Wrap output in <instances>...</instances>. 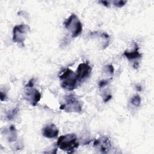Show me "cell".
Wrapping results in <instances>:
<instances>
[{"label": "cell", "instance_id": "d6986e66", "mask_svg": "<svg viewBox=\"0 0 154 154\" xmlns=\"http://www.w3.org/2000/svg\"><path fill=\"white\" fill-rule=\"evenodd\" d=\"M133 67L134 69H137L138 67V62H134Z\"/></svg>", "mask_w": 154, "mask_h": 154}, {"label": "cell", "instance_id": "30bf717a", "mask_svg": "<svg viewBox=\"0 0 154 154\" xmlns=\"http://www.w3.org/2000/svg\"><path fill=\"white\" fill-rule=\"evenodd\" d=\"M135 49H134V51L128 52L126 51L123 54L129 60L137 59L141 57V54L138 52V46L136 43L135 44Z\"/></svg>", "mask_w": 154, "mask_h": 154}, {"label": "cell", "instance_id": "4fadbf2b", "mask_svg": "<svg viewBox=\"0 0 154 154\" xmlns=\"http://www.w3.org/2000/svg\"><path fill=\"white\" fill-rule=\"evenodd\" d=\"M126 1H114L113 3H114V5L116 7H123V5H125L126 4Z\"/></svg>", "mask_w": 154, "mask_h": 154}, {"label": "cell", "instance_id": "5bb4252c", "mask_svg": "<svg viewBox=\"0 0 154 154\" xmlns=\"http://www.w3.org/2000/svg\"><path fill=\"white\" fill-rule=\"evenodd\" d=\"M109 82L108 80H106V79H103L101 80L99 82V87L100 88H102L103 87H105V85H106Z\"/></svg>", "mask_w": 154, "mask_h": 154}, {"label": "cell", "instance_id": "ac0fdd59", "mask_svg": "<svg viewBox=\"0 0 154 154\" xmlns=\"http://www.w3.org/2000/svg\"><path fill=\"white\" fill-rule=\"evenodd\" d=\"M100 3H102V4H103V5H104V6H106V7H108V1H100Z\"/></svg>", "mask_w": 154, "mask_h": 154}, {"label": "cell", "instance_id": "7c38bea8", "mask_svg": "<svg viewBox=\"0 0 154 154\" xmlns=\"http://www.w3.org/2000/svg\"><path fill=\"white\" fill-rule=\"evenodd\" d=\"M131 103L136 106H138L141 103V98L138 95H135L131 99Z\"/></svg>", "mask_w": 154, "mask_h": 154}, {"label": "cell", "instance_id": "52a82bcc", "mask_svg": "<svg viewBox=\"0 0 154 154\" xmlns=\"http://www.w3.org/2000/svg\"><path fill=\"white\" fill-rule=\"evenodd\" d=\"M93 146L100 150L102 153H108L111 148V143L109 140L106 137H102L99 139L95 140Z\"/></svg>", "mask_w": 154, "mask_h": 154}, {"label": "cell", "instance_id": "8992f818", "mask_svg": "<svg viewBox=\"0 0 154 154\" xmlns=\"http://www.w3.org/2000/svg\"><path fill=\"white\" fill-rule=\"evenodd\" d=\"M91 71V67L87 63H81L77 68L76 73L78 81H81L88 76Z\"/></svg>", "mask_w": 154, "mask_h": 154}, {"label": "cell", "instance_id": "8fae6325", "mask_svg": "<svg viewBox=\"0 0 154 154\" xmlns=\"http://www.w3.org/2000/svg\"><path fill=\"white\" fill-rule=\"evenodd\" d=\"M8 141L10 142L14 141L17 138V133L15 127L13 125H11L9 128V133H8Z\"/></svg>", "mask_w": 154, "mask_h": 154}, {"label": "cell", "instance_id": "2e32d148", "mask_svg": "<svg viewBox=\"0 0 154 154\" xmlns=\"http://www.w3.org/2000/svg\"><path fill=\"white\" fill-rule=\"evenodd\" d=\"M34 79H31L28 82V84L25 85L26 87H28V88H32L34 85Z\"/></svg>", "mask_w": 154, "mask_h": 154}, {"label": "cell", "instance_id": "7a4b0ae2", "mask_svg": "<svg viewBox=\"0 0 154 154\" xmlns=\"http://www.w3.org/2000/svg\"><path fill=\"white\" fill-rule=\"evenodd\" d=\"M61 87L69 90H72L76 87L78 81L76 73L69 69H67L60 76Z\"/></svg>", "mask_w": 154, "mask_h": 154}, {"label": "cell", "instance_id": "6da1fadb", "mask_svg": "<svg viewBox=\"0 0 154 154\" xmlns=\"http://www.w3.org/2000/svg\"><path fill=\"white\" fill-rule=\"evenodd\" d=\"M75 134H70L60 136L57 142L58 148L68 152H73L79 146V143L77 140Z\"/></svg>", "mask_w": 154, "mask_h": 154}, {"label": "cell", "instance_id": "9c48e42d", "mask_svg": "<svg viewBox=\"0 0 154 154\" xmlns=\"http://www.w3.org/2000/svg\"><path fill=\"white\" fill-rule=\"evenodd\" d=\"M42 134L46 138H54L57 137L58 134V129L54 124H49L43 129Z\"/></svg>", "mask_w": 154, "mask_h": 154}, {"label": "cell", "instance_id": "9a60e30c", "mask_svg": "<svg viewBox=\"0 0 154 154\" xmlns=\"http://www.w3.org/2000/svg\"><path fill=\"white\" fill-rule=\"evenodd\" d=\"M106 68L107 69V71L110 73V74H113L114 73V67L112 65H107L106 66Z\"/></svg>", "mask_w": 154, "mask_h": 154}, {"label": "cell", "instance_id": "5b68a950", "mask_svg": "<svg viewBox=\"0 0 154 154\" xmlns=\"http://www.w3.org/2000/svg\"><path fill=\"white\" fill-rule=\"evenodd\" d=\"M60 109L68 112H80L82 111V105L75 96L69 95L66 97V103L61 105Z\"/></svg>", "mask_w": 154, "mask_h": 154}, {"label": "cell", "instance_id": "277c9868", "mask_svg": "<svg viewBox=\"0 0 154 154\" xmlns=\"http://www.w3.org/2000/svg\"><path fill=\"white\" fill-rule=\"evenodd\" d=\"M29 27L24 24L16 25L13 30V41L15 43L23 44Z\"/></svg>", "mask_w": 154, "mask_h": 154}, {"label": "cell", "instance_id": "e0dca14e", "mask_svg": "<svg viewBox=\"0 0 154 154\" xmlns=\"http://www.w3.org/2000/svg\"><path fill=\"white\" fill-rule=\"evenodd\" d=\"M111 99V95H108L106 97L105 99H103V101L105 102H108L109 100H110Z\"/></svg>", "mask_w": 154, "mask_h": 154}, {"label": "cell", "instance_id": "ba28073f", "mask_svg": "<svg viewBox=\"0 0 154 154\" xmlns=\"http://www.w3.org/2000/svg\"><path fill=\"white\" fill-rule=\"evenodd\" d=\"M25 97L32 106H35L40 100L41 94L38 90L29 88L25 91Z\"/></svg>", "mask_w": 154, "mask_h": 154}, {"label": "cell", "instance_id": "3957f363", "mask_svg": "<svg viewBox=\"0 0 154 154\" xmlns=\"http://www.w3.org/2000/svg\"><path fill=\"white\" fill-rule=\"evenodd\" d=\"M65 27L69 29L71 33L72 37L78 36L82 32V25L75 14H72L64 22Z\"/></svg>", "mask_w": 154, "mask_h": 154}]
</instances>
